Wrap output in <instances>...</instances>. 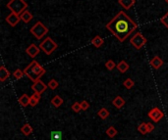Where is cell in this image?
I'll return each instance as SVG.
<instances>
[{
    "instance_id": "484cf974",
    "label": "cell",
    "mask_w": 168,
    "mask_h": 140,
    "mask_svg": "<svg viewBox=\"0 0 168 140\" xmlns=\"http://www.w3.org/2000/svg\"><path fill=\"white\" fill-rule=\"evenodd\" d=\"M123 85H124L127 89H131L135 85V82L132 78H127L124 81V82H123Z\"/></svg>"
},
{
    "instance_id": "6da1fadb",
    "label": "cell",
    "mask_w": 168,
    "mask_h": 140,
    "mask_svg": "<svg viewBox=\"0 0 168 140\" xmlns=\"http://www.w3.org/2000/svg\"><path fill=\"white\" fill-rule=\"evenodd\" d=\"M105 27L118 39V41L124 42L126 38L129 37L130 34L138 28V25L129 17V15H127L124 11H120L106 24Z\"/></svg>"
},
{
    "instance_id": "f1b7e54d",
    "label": "cell",
    "mask_w": 168,
    "mask_h": 140,
    "mask_svg": "<svg viewBox=\"0 0 168 140\" xmlns=\"http://www.w3.org/2000/svg\"><path fill=\"white\" fill-rule=\"evenodd\" d=\"M24 74H25V73L22 71V70H20V69H17L16 71H15L14 73H13V77L16 78V79H21L23 77H24Z\"/></svg>"
},
{
    "instance_id": "1f68e13d",
    "label": "cell",
    "mask_w": 168,
    "mask_h": 140,
    "mask_svg": "<svg viewBox=\"0 0 168 140\" xmlns=\"http://www.w3.org/2000/svg\"><path fill=\"white\" fill-rule=\"evenodd\" d=\"M81 108H82V111H87V110L90 108V103L86 100H84V101L81 102Z\"/></svg>"
},
{
    "instance_id": "8fae6325",
    "label": "cell",
    "mask_w": 168,
    "mask_h": 140,
    "mask_svg": "<svg viewBox=\"0 0 168 140\" xmlns=\"http://www.w3.org/2000/svg\"><path fill=\"white\" fill-rule=\"evenodd\" d=\"M150 66L155 69V70H158L162 67V65H163V61H162V59L158 56H154L150 60Z\"/></svg>"
},
{
    "instance_id": "5bb4252c",
    "label": "cell",
    "mask_w": 168,
    "mask_h": 140,
    "mask_svg": "<svg viewBox=\"0 0 168 140\" xmlns=\"http://www.w3.org/2000/svg\"><path fill=\"white\" fill-rule=\"evenodd\" d=\"M20 17H21V21H23L24 23H29L33 20V16L32 15V13L28 11V10H26V11H24L21 15H20Z\"/></svg>"
},
{
    "instance_id": "8992f818",
    "label": "cell",
    "mask_w": 168,
    "mask_h": 140,
    "mask_svg": "<svg viewBox=\"0 0 168 140\" xmlns=\"http://www.w3.org/2000/svg\"><path fill=\"white\" fill-rule=\"evenodd\" d=\"M147 38L144 36H143V34L140 32H136L135 36L130 39L131 45L134 47L135 49H137V50L142 49L147 44Z\"/></svg>"
},
{
    "instance_id": "7a4b0ae2",
    "label": "cell",
    "mask_w": 168,
    "mask_h": 140,
    "mask_svg": "<svg viewBox=\"0 0 168 140\" xmlns=\"http://www.w3.org/2000/svg\"><path fill=\"white\" fill-rule=\"evenodd\" d=\"M45 69H44L41 65H39L36 60L32 61V63H29V65L26 67V69L24 70L25 74L31 79L33 82H36L38 79H41V78L45 74Z\"/></svg>"
},
{
    "instance_id": "5b68a950",
    "label": "cell",
    "mask_w": 168,
    "mask_h": 140,
    "mask_svg": "<svg viewBox=\"0 0 168 140\" xmlns=\"http://www.w3.org/2000/svg\"><path fill=\"white\" fill-rule=\"evenodd\" d=\"M58 47V44L53 40L51 37H46L44 40L39 44V48L46 55L52 54Z\"/></svg>"
},
{
    "instance_id": "836d02e7",
    "label": "cell",
    "mask_w": 168,
    "mask_h": 140,
    "mask_svg": "<svg viewBox=\"0 0 168 140\" xmlns=\"http://www.w3.org/2000/svg\"><path fill=\"white\" fill-rule=\"evenodd\" d=\"M165 2H166V3L168 4V0H165Z\"/></svg>"
},
{
    "instance_id": "ba28073f",
    "label": "cell",
    "mask_w": 168,
    "mask_h": 140,
    "mask_svg": "<svg viewBox=\"0 0 168 140\" xmlns=\"http://www.w3.org/2000/svg\"><path fill=\"white\" fill-rule=\"evenodd\" d=\"M5 21H6V23L8 25H10L11 27H16L19 24V22L21 21V17H20V15L11 12L6 18H5Z\"/></svg>"
},
{
    "instance_id": "d4e9b609",
    "label": "cell",
    "mask_w": 168,
    "mask_h": 140,
    "mask_svg": "<svg viewBox=\"0 0 168 140\" xmlns=\"http://www.w3.org/2000/svg\"><path fill=\"white\" fill-rule=\"evenodd\" d=\"M47 85H48L49 88L51 89V90H55V89L59 86V83H58L57 81H55L54 78H52V79H50V81H48Z\"/></svg>"
},
{
    "instance_id": "52a82bcc",
    "label": "cell",
    "mask_w": 168,
    "mask_h": 140,
    "mask_svg": "<svg viewBox=\"0 0 168 140\" xmlns=\"http://www.w3.org/2000/svg\"><path fill=\"white\" fill-rule=\"evenodd\" d=\"M147 116H149L152 119V122L158 123L160 119L163 118L164 114H163V112H162L160 109H158V108H154V109H151L150 111L149 112Z\"/></svg>"
},
{
    "instance_id": "d6a6232c",
    "label": "cell",
    "mask_w": 168,
    "mask_h": 140,
    "mask_svg": "<svg viewBox=\"0 0 168 140\" xmlns=\"http://www.w3.org/2000/svg\"><path fill=\"white\" fill-rule=\"evenodd\" d=\"M154 131V124L150 123H147V132L150 133Z\"/></svg>"
},
{
    "instance_id": "7c38bea8",
    "label": "cell",
    "mask_w": 168,
    "mask_h": 140,
    "mask_svg": "<svg viewBox=\"0 0 168 140\" xmlns=\"http://www.w3.org/2000/svg\"><path fill=\"white\" fill-rule=\"evenodd\" d=\"M112 104H113V106L116 107L117 109H121L124 107V105H125V100L123 99L121 96H116L114 99H113V101H112Z\"/></svg>"
},
{
    "instance_id": "3957f363",
    "label": "cell",
    "mask_w": 168,
    "mask_h": 140,
    "mask_svg": "<svg viewBox=\"0 0 168 140\" xmlns=\"http://www.w3.org/2000/svg\"><path fill=\"white\" fill-rule=\"evenodd\" d=\"M6 7L13 13L21 15L28 8V3L25 0H10L6 4Z\"/></svg>"
},
{
    "instance_id": "cb8c5ba5",
    "label": "cell",
    "mask_w": 168,
    "mask_h": 140,
    "mask_svg": "<svg viewBox=\"0 0 168 140\" xmlns=\"http://www.w3.org/2000/svg\"><path fill=\"white\" fill-rule=\"evenodd\" d=\"M138 131H139L140 133H142L143 135L149 133L147 132V123H142L140 126L138 127Z\"/></svg>"
},
{
    "instance_id": "e0dca14e",
    "label": "cell",
    "mask_w": 168,
    "mask_h": 140,
    "mask_svg": "<svg viewBox=\"0 0 168 140\" xmlns=\"http://www.w3.org/2000/svg\"><path fill=\"white\" fill-rule=\"evenodd\" d=\"M118 2L121 5L123 8H125L126 10L131 9L132 6H134L136 3V0H118Z\"/></svg>"
},
{
    "instance_id": "277c9868",
    "label": "cell",
    "mask_w": 168,
    "mask_h": 140,
    "mask_svg": "<svg viewBox=\"0 0 168 140\" xmlns=\"http://www.w3.org/2000/svg\"><path fill=\"white\" fill-rule=\"evenodd\" d=\"M29 32L33 36L36 37L37 39H41L43 36H45L48 32V28L44 26L41 22H37L36 24L32 27V28L29 29Z\"/></svg>"
},
{
    "instance_id": "30bf717a",
    "label": "cell",
    "mask_w": 168,
    "mask_h": 140,
    "mask_svg": "<svg viewBox=\"0 0 168 140\" xmlns=\"http://www.w3.org/2000/svg\"><path fill=\"white\" fill-rule=\"evenodd\" d=\"M41 48H39V46H37V44L34 43H32L31 45H29L26 49V53L29 55V57L34 59L37 55L39 54V52H41Z\"/></svg>"
},
{
    "instance_id": "2e32d148",
    "label": "cell",
    "mask_w": 168,
    "mask_h": 140,
    "mask_svg": "<svg viewBox=\"0 0 168 140\" xmlns=\"http://www.w3.org/2000/svg\"><path fill=\"white\" fill-rule=\"evenodd\" d=\"M117 70L119 71L120 73H122V74H124V73H126L128 70H129V68H130V66H129V64H128L126 61H124V60H122V61H120L119 63H118V65H117Z\"/></svg>"
},
{
    "instance_id": "9c48e42d",
    "label": "cell",
    "mask_w": 168,
    "mask_h": 140,
    "mask_svg": "<svg viewBox=\"0 0 168 140\" xmlns=\"http://www.w3.org/2000/svg\"><path fill=\"white\" fill-rule=\"evenodd\" d=\"M47 87H48V85H46L41 79H38V81H37L36 82H33V84L32 85V89L33 90V92L39 93V94H41L42 92L45 91Z\"/></svg>"
},
{
    "instance_id": "d6986e66",
    "label": "cell",
    "mask_w": 168,
    "mask_h": 140,
    "mask_svg": "<svg viewBox=\"0 0 168 140\" xmlns=\"http://www.w3.org/2000/svg\"><path fill=\"white\" fill-rule=\"evenodd\" d=\"M18 102H19V104L21 105L22 107L26 108L27 106H29V97L28 96L27 94H23L22 96L19 97Z\"/></svg>"
},
{
    "instance_id": "603a6c76",
    "label": "cell",
    "mask_w": 168,
    "mask_h": 140,
    "mask_svg": "<svg viewBox=\"0 0 168 140\" xmlns=\"http://www.w3.org/2000/svg\"><path fill=\"white\" fill-rule=\"evenodd\" d=\"M117 129L114 127H109L106 129V135L109 137V138H114L117 135Z\"/></svg>"
},
{
    "instance_id": "7402d4cb",
    "label": "cell",
    "mask_w": 168,
    "mask_h": 140,
    "mask_svg": "<svg viewBox=\"0 0 168 140\" xmlns=\"http://www.w3.org/2000/svg\"><path fill=\"white\" fill-rule=\"evenodd\" d=\"M97 116L100 117L101 119H106L109 116V112H108V110L106 108H101L98 110L97 112Z\"/></svg>"
},
{
    "instance_id": "ffe728a7",
    "label": "cell",
    "mask_w": 168,
    "mask_h": 140,
    "mask_svg": "<svg viewBox=\"0 0 168 140\" xmlns=\"http://www.w3.org/2000/svg\"><path fill=\"white\" fill-rule=\"evenodd\" d=\"M33 127H32V126H29V123H25L24 126L21 127V132L24 134L25 136H29V134H32V132H33Z\"/></svg>"
},
{
    "instance_id": "83f0119b",
    "label": "cell",
    "mask_w": 168,
    "mask_h": 140,
    "mask_svg": "<svg viewBox=\"0 0 168 140\" xmlns=\"http://www.w3.org/2000/svg\"><path fill=\"white\" fill-rule=\"evenodd\" d=\"M61 131H52L51 132V140H61L62 139Z\"/></svg>"
},
{
    "instance_id": "4316f807",
    "label": "cell",
    "mask_w": 168,
    "mask_h": 140,
    "mask_svg": "<svg viewBox=\"0 0 168 140\" xmlns=\"http://www.w3.org/2000/svg\"><path fill=\"white\" fill-rule=\"evenodd\" d=\"M116 67H117L116 64L113 60H108V61L105 63V68L108 70V71H112V70H114V68H116Z\"/></svg>"
},
{
    "instance_id": "4dcf8cb0",
    "label": "cell",
    "mask_w": 168,
    "mask_h": 140,
    "mask_svg": "<svg viewBox=\"0 0 168 140\" xmlns=\"http://www.w3.org/2000/svg\"><path fill=\"white\" fill-rule=\"evenodd\" d=\"M72 110L75 113H79L80 111H82V108H81V103H79V102H75L73 105H72Z\"/></svg>"
},
{
    "instance_id": "44dd1931",
    "label": "cell",
    "mask_w": 168,
    "mask_h": 140,
    "mask_svg": "<svg viewBox=\"0 0 168 140\" xmlns=\"http://www.w3.org/2000/svg\"><path fill=\"white\" fill-rule=\"evenodd\" d=\"M51 104L55 108H59L63 104V99L59 96V95H55V96L51 99Z\"/></svg>"
},
{
    "instance_id": "ac0fdd59",
    "label": "cell",
    "mask_w": 168,
    "mask_h": 140,
    "mask_svg": "<svg viewBox=\"0 0 168 140\" xmlns=\"http://www.w3.org/2000/svg\"><path fill=\"white\" fill-rule=\"evenodd\" d=\"M103 43H104V40H103V38L100 36H96L92 39V44L96 48H100L103 45Z\"/></svg>"
},
{
    "instance_id": "4fadbf2b",
    "label": "cell",
    "mask_w": 168,
    "mask_h": 140,
    "mask_svg": "<svg viewBox=\"0 0 168 140\" xmlns=\"http://www.w3.org/2000/svg\"><path fill=\"white\" fill-rule=\"evenodd\" d=\"M10 72L5 68V66H1L0 67V81L3 82L10 77Z\"/></svg>"
},
{
    "instance_id": "f546056e",
    "label": "cell",
    "mask_w": 168,
    "mask_h": 140,
    "mask_svg": "<svg viewBox=\"0 0 168 140\" xmlns=\"http://www.w3.org/2000/svg\"><path fill=\"white\" fill-rule=\"evenodd\" d=\"M160 23L163 25V26L166 28H168V12H166L163 16H162L161 18H160Z\"/></svg>"
},
{
    "instance_id": "9a60e30c",
    "label": "cell",
    "mask_w": 168,
    "mask_h": 140,
    "mask_svg": "<svg viewBox=\"0 0 168 140\" xmlns=\"http://www.w3.org/2000/svg\"><path fill=\"white\" fill-rule=\"evenodd\" d=\"M41 98V95L39 93H36L34 92L31 97H29V105H31L32 107H34L37 106V105L39 103V100Z\"/></svg>"
}]
</instances>
